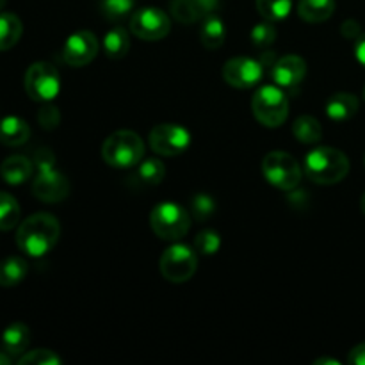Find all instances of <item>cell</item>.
Listing matches in <instances>:
<instances>
[{"instance_id":"obj_2","label":"cell","mask_w":365,"mask_h":365,"mask_svg":"<svg viewBox=\"0 0 365 365\" xmlns=\"http://www.w3.org/2000/svg\"><path fill=\"white\" fill-rule=\"evenodd\" d=\"M307 177L319 185H334L349 173V160L341 150L321 146L305 157Z\"/></svg>"},{"instance_id":"obj_34","label":"cell","mask_w":365,"mask_h":365,"mask_svg":"<svg viewBox=\"0 0 365 365\" xmlns=\"http://www.w3.org/2000/svg\"><path fill=\"white\" fill-rule=\"evenodd\" d=\"M38 120L45 128L57 127V123H59V110H57V107L45 106L41 110H39Z\"/></svg>"},{"instance_id":"obj_17","label":"cell","mask_w":365,"mask_h":365,"mask_svg":"<svg viewBox=\"0 0 365 365\" xmlns=\"http://www.w3.org/2000/svg\"><path fill=\"white\" fill-rule=\"evenodd\" d=\"M359 113V98L351 93H335L327 102V114L331 121H348Z\"/></svg>"},{"instance_id":"obj_8","label":"cell","mask_w":365,"mask_h":365,"mask_svg":"<svg viewBox=\"0 0 365 365\" xmlns=\"http://www.w3.org/2000/svg\"><path fill=\"white\" fill-rule=\"evenodd\" d=\"M59 71L50 63L39 61L29 66L25 73V91L36 102H50L59 95Z\"/></svg>"},{"instance_id":"obj_33","label":"cell","mask_w":365,"mask_h":365,"mask_svg":"<svg viewBox=\"0 0 365 365\" xmlns=\"http://www.w3.org/2000/svg\"><path fill=\"white\" fill-rule=\"evenodd\" d=\"M191 209L195 217H198V220H207V217L212 216L214 210H216V202H214L209 195H205V192H200V195L192 196Z\"/></svg>"},{"instance_id":"obj_39","label":"cell","mask_w":365,"mask_h":365,"mask_svg":"<svg viewBox=\"0 0 365 365\" xmlns=\"http://www.w3.org/2000/svg\"><path fill=\"white\" fill-rule=\"evenodd\" d=\"M9 356L6 355V351H0V365H9Z\"/></svg>"},{"instance_id":"obj_40","label":"cell","mask_w":365,"mask_h":365,"mask_svg":"<svg viewBox=\"0 0 365 365\" xmlns=\"http://www.w3.org/2000/svg\"><path fill=\"white\" fill-rule=\"evenodd\" d=\"M360 209H362V212L365 214V192H364L362 200H360Z\"/></svg>"},{"instance_id":"obj_25","label":"cell","mask_w":365,"mask_h":365,"mask_svg":"<svg viewBox=\"0 0 365 365\" xmlns=\"http://www.w3.org/2000/svg\"><path fill=\"white\" fill-rule=\"evenodd\" d=\"M292 134L303 145H314L323 135L321 123L312 116H299L292 125Z\"/></svg>"},{"instance_id":"obj_3","label":"cell","mask_w":365,"mask_h":365,"mask_svg":"<svg viewBox=\"0 0 365 365\" xmlns=\"http://www.w3.org/2000/svg\"><path fill=\"white\" fill-rule=\"evenodd\" d=\"M52 153L48 150H39L34 157V166L38 168V177L32 182V192L38 200L45 203L61 202L70 192V182L61 171L53 170Z\"/></svg>"},{"instance_id":"obj_22","label":"cell","mask_w":365,"mask_h":365,"mask_svg":"<svg viewBox=\"0 0 365 365\" xmlns=\"http://www.w3.org/2000/svg\"><path fill=\"white\" fill-rule=\"evenodd\" d=\"M24 25L16 14L0 13V52L9 50L20 41Z\"/></svg>"},{"instance_id":"obj_42","label":"cell","mask_w":365,"mask_h":365,"mask_svg":"<svg viewBox=\"0 0 365 365\" xmlns=\"http://www.w3.org/2000/svg\"><path fill=\"white\" fill-rule=\"evenodd\" d=\"M364 98H365V88H364Z\"/></svg>"},{"instance_id":"obj_19","label":"cell","mask_w":365,"mask_h":365,"mask_svg":"<svg viewBox=\"0 0 365 365\" xmlns=\"http://www.w3.org/2000/svg\"><path fill=\"white\" fill-rule=\"evenodd\" d=\"M225 24L220 16L216 14H209L203 18L202 25H200V43L205 46L207 50L220 48L225 43Z\"/></svg>"},{"instance_id":"obj_1","label":"cell","mask_w":365,"mask_h":365,"mask_svg":"<svg viewBox=\"0 0 365 365\" xmlns=\"http://www.w3.org/2000/svg\"><path fill=\"white\" fill-rule=\"evenodd\" d=\"M61 235L59 221L52 214L39 212L27 217L16 232L18 248L29 257L46 255L57 245Z\"/></svg>"},{"instance_id":"obj_18","label":"cell","mask_w":365,"mask_h":365,"mask_svg":"<svg viewBox=\"0 0 365 365\" xmlns=\"http://www.w3.org/2000/svg\"><path fill=\"white\" fill-rule=\"evenodd\" d=\"M31 127L18 116H7L0 120V143L6 146H20L27 143Z\"/></svg>"},{"instance_id":"obj_26","label":"cell","mask_w":365,"mask_h":365,"mask_svg":"<svg viewBox=\"0 0 365 365\" xmlns=\"http://www.w3.org/2000/svg\"><path fill=\"white\" fill-rule=\"evenodd\" d=\"M257 11L267 21H280L289 16L292 9V0H255Z\"/></svg>"},{"instance_id":"obj_36","label":"cell","mask_w":365,"mask_h":365,"mask_svg":"<svg viewBox=\"0 0 365 365\" xmlns=\"http://www.w3.org/2000/svg\"><path fill=\"white\" fill-rule=\"evenodd\" d=\"M348 362L353 364V365H365V342H362V344H359V346H355V348L349 351Z\"/></svg>"},{"instance_id":"obj_29","label":"cell","mask_w":365,"mask_h":365,"mask_svg":"<svg viewBox=\"0 0 365 365\" xmlns=\"http://www.w3.org/2000/svg\"><path fill=\"white\" fill-rule=\"evenodd\" d=\"M134 9V0H100V11L107 20H121Z\"/></svg>"},{"instance_id":"obj_21","label":"cell","mask_w":365,"mask_h":365,"mask_svg":"<svg viewBox=\"0 0 365 365\" xmlns=\"http://www.w3.org/2000/svg\"><path fill=\"white\" fill-rule=\"evenodd\" d=\"M335 11V0H299L298 14L309 24H321Z\"/></svg>"},{"instance_id":"obj_10","label":"cell","mask_w":365,"mask_h":365,"mask_svg":"<svg viewBox=\"0 0 365 365\" xmlns=\"http://www.w3.org/2000/svg\"><path fill=\"white\" fill-rule=\"evenodd\" d=\"M130 31L145 41H159L171 31L170 16L159 7H143L132 14Z\"/></svg>"},{"instance_id":"obj_16","label":"cell","mask_w":365,"mask_h":365,"mask_svg":"<svg viewBox=\"0 0 365 365\" xmlns=\"http://www.w3.org/2000/svg\"><path fill=\"white\" fill-rule=\"evenodd\" d=\"M32 170H34V163L29 160L24 155H13L7 157L0 166V177L4 182L11 185H20L31 178Z\"/></svg>"},{"instance_id":"obj_28","label":"cell","mask_w":365,"mask_h":365,"mask_svg":"<svg viewBox=\"0 0 365 365\" xmlns=\"http://www.w3.org/2000/svg\"><path fill=\"white\" fill-rule=\"evenodd\" d=\"M164 175H166V168L159 159H146L145 163L139 164L135 171V178L143 185H159L164 180Z\"/></svg>"},{"instance_id":"obj_24","label":"cell","mask_w":365,"mask_h":365,"mask_svg":"<svg viewBox=\"0 0 365 365\" xmlns=\"http://www.w3.org/2000/svg\"><path fill=\"white\" fill-rule=\"evenodd\" d=\"M103 52L109 59H121L127 56L128 48H130V39H128V32L123 27H114L103 38Z\"/></svg>"},{"instance_id":"obj_35","label":"cell","mask_w":365,"mask_h":365,"mask_svg":"<svg viewBox=\"0 0 365 365\" xmlns=\"http://www.w3.org/2000/svg\"><path fill=\"white\" fill-rule=\"evenodd\" d=\"M341 32L344 34V38H349V39H356L360 34H362V32H360V25L356 24L355 20H346L344 24H342Z\"/></svg>"},{"instance_id":"obj_6","label":"cell","mask_w":365,"mask_h":365,"mask_svg":"<svg viewBox=\"0 0 365 365\" xmlns=\"http://www.w3.org/2000/svg\"><path fill=\"white\" fill-rule=\"evenodd\" d=\"M152 230L164 241H177L184 237L191 228V217L185 209L177 203H159L150 214Z\"/></svg>"},{"instance_id":"obj_13","label":"cell","mask_w":365,"mask_h":365,"mask_svg":"<svg viewBox=\"0 0 365 365\" xmlns=\"http://www.w3.org/2000/svg\"><path fill=\"white\" fill-rule=\"evenodd\" d=\"M98 53V39L91 31H78L66 39L63 46L64 63L70 66H86Z\"/></svg>"},{"instance_id":"obj_20","label":"cell","mask_w":365,"mask_h":365,"mask_svg":"<svg viewBox=\"0 0 365 365\" xmlns=\"http://www.w3.org/2000/svg\"><path fill=\"white\" fill-rule=\"evenodd\" d=\"M31 342V331L24 323H13L4 330L2 349L7 355H20Z\"/></svg>"},{"instance_id":"obj_5","label":"cell","mask_w":365,"mask_h":365,"mask_svg":"<svg viewBox=\"0 0 365 365\" xmlns=\"http://www.w3.org/2000/svg\"><path fill=\"white\" fill-rule=\"evenodd\" d=\"M253 116L262 123L264 127H280L289 116V100L287 95L277 84L264 86L253 95L252 98Z\"/></svg>"},{"instance_id":"obj_11","label":"cell","mask_w":365,"mask_h":365,"mask_svg":"<svg viewBox=\"0 0 365 365\" xmlns=\"http://www.w3.org/2000/svg\"><path fill=\"white\" fill-rule=\"evenodd\" d=\"M150 146L155 153L175 157L184 153L191 145V134L184 127L175 123H160L150 132Z\"/></svg>"},{"instance_id":"obj_38","label":"cell","mask_w":365,"mask_h":365,"mask_svg":"<svg viewBox=\"0 0 365 365\" xmlns=\"http://www.w3.org/2000/svg\"><path fill=\"white\" fill-rule=\"evenodd\" d=\"M314 364H317V365H321V364H331V365H339L337 360H331V359H319V360H316V362H314Z\"/></svg>"},{"instance_id":"obj_4","label":"cell","mask_w":365,"mask_h":365,"mask_svg":"<svg viewBox=\"0 0 365 365\" xmlns=\"http://www.w3.org/2000/svg\"><path fill=\"white\" fill-rule=\"evenodd\" d=\"M145 155L143 139L132 130H118L103 141L102 157L113 168H132L138 166Z\"/></svg>"},{"instance_id":"obj_30","label":"cell","mask_w":365,"mask_h":365,"mask_svg":"<svg viewBox=\"0 0 365 365\" xmlns=\"http://www.w3.org/2000/svg\"><path fill=\"white\" fill-rule=\"evenodd\" d=\"M277 39V29H274L273 21H262V24H257L252 29V43L259 48H269L271 45Z\"/></svg>"},{"instance_id":"obj_31","label":"cell","mask_w":365,"mask_h":365,"mask_svg":"<svg viewBox=\"0 0 365 365\" xmlns=\"http://www.w3.org/2000/svg\"><path fill=\"white\" fill-rule=\"evenodd\" d=\"M220 246L221 239L217 232L214 230H202L195 239L196 252H200L202 255H214V253H217Z\"/></svg>"},{"instance_id":"obj_27","label":"cell","mask_w":365,"mask_h":365,"mask_svg":"<svg viewBox=\"0 0 365 365\" xmlns=\"http://www.w3.org/2000/svg\"><path fill=\"white\" fill-rule=\"evenodd\" d=\"M20 221V205L9 192L0 191V230H11Z\"/></svg>"},{"instance_id":"obj_32","label":"cell","mask_w":365,"mask_h":365,"mask_svg":"<svg viewBox=\"0 0 365 365\" xmlns=\"http://www.w3.org/2000/svg\"><path fill=\"white\" fill-rule=\"evenodd\" d=\"M20 365H56L61 364V359L50 349H34V351H29L18 360Z\"/></svg>"},{"instance_id":"obj_41","label":"cell","mask_w":365,"mask_h":365,"mask_svg":"<svg viewBox=\"0 0 365 365\" xmlns=\"http://www.w3.org/2000/svg\"><path fill=\"white\" fill-rule=\"evenodd\" d=\"M4 6H6V0H0V9H2Z\"/></svg>"},{"instance_id":"obj_7","label":"cell","mask_w":365,"mask_h":365,"mask_svg":"<svg viewBox=\"0 0 365 365\" xmlns=\"http://www.w3.org/2000/svg\"><path fill=\"white\" fill-rule=\"evenodd\" d=\"M262 171L266 180L282 191H292L302 180V168L298 160L287 152H271L264 157Z\"/></svg>"},{"instance_id":"obj_37","label":"cell","mask_w":365,"mask_h":365,"mask_svg":"<svg viewBox=\"0 0 365 365\" xmlns=\"http://www.w3.org/2000/svg\"><path fill=\"white\" fill-rule=\"evenodd\" d=\"M355 56L356 59H359V63L362 64V66H365V34H360L359 38H356Z\"/></svg>"},{"instance_id":"obj_14","label":"cell","mask_w":365,"mask_h":365,"mask_svg":"<svg viewBox=\"0 0 365 365\" xmlns=\"http://www.w3.org/2000/svg\"><path fill=\"white\" fill-rule=\"evenodd\" d=\"M307 75V63L299 56H284L271 66V78L278 88L294 93Z\"/></svg>"},{"instance_id":"obj_9","label":"cell","mask_w":365,"mask_h":365,"mask_svg":"<svg viewBox=\"0 0 365 365\" xmlns=\"http://www.w3.org/2000/svg\"><path fill=\"white\" fill-rule=\"evenodd\" d=\"M160 273L168 282L184 284L191 280L198 267L196 253L185 245H173L160 257Z\"/></svg>"},{"instance_id":"obj_23","label":"cell","mask_w":365,"mask_h":365,"mask_svg":"<svg viewBox=\"0 0 365 365\" xmlns=\"http://www.w3.org/2000/svg\"><path fill=\"white\" fill-rule=\"evenodd\" d=\"M29 266L20 257H9L0 262V285L2 287H14L27 277Z\"/></svg>"},{"instance_id":"obj_15","label":"cell","mask_w":365,"mask_h":365,"mask_svg":"<svg viewBox=\"0 0 365 365\" xmlns=\"http://www.w3.org/2000/svg\"><path fill=\"white\" fill-rule=\"evenodd\" d=\"M220 0H171V14L180 24L191 25L216 13Z\"/></svg>"},{"instance_id":"obj_12","label":"cell","mask_w":365,"mask_h":365,"mask_svg":"<svg viewBox=\"0 0 365 365\" xmlns=\"http://www.w3.org/2000/svg\"><path fill=\"white\" fill-rule=\"evenodd\" d=\"M264 77L262 61L252 57H234L223 66V78L232 88L250 89L259 84Z\"/></svg>"}]
</instances>
